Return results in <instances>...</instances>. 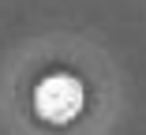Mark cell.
Instances as JSON below:
<instances>
[{
	"label": "cell",
	"mask_w": 146,
	"mask_h": 135,
	"mask_svg": "<svg viewBox=\"0 0 146 135\" xmlns=\"http://www.w3.org/2000/svg\"><path fill=\"white\" fill-rule=\"evenodd\" d=\"M34 105H38V113L45 120L64 124V120H71L82 109V83L75 75H49L34 90Z\"/></svg>",
	"instance_id": "1"
}]
</instances>
